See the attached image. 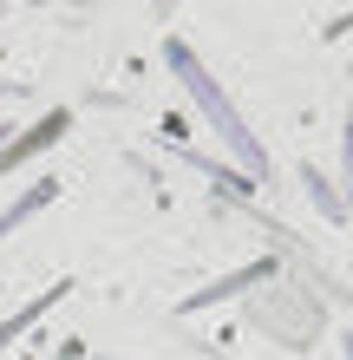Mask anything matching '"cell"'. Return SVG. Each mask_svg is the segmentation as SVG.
<instances>
[{
  "label": "cell",
  "mask_w": 353,
  "mask_h": 360,
  "mask_svg": "<svg viewBox=\"0 0 353 360\" xmlns=\"http://www.w3.org/2000/svg\"><path fill=\"white\" fill-rule=\"evenodd\" d=\"M171 59H177V66H183V79H190V92H197L203 105H210V118L222 124V138H229V144H236V151H242L248 164H255V171H268V158L255 151V144H248V131H242V118L229 112V105H222V92L210 86V79H203V72H197V59H190V53H183V46H171Z\"/></svg>",
  "instance_id": "1"
},
{
  "label": "cell",
  "mask_w": 353,
  "mask_h": 360,
  "mask_svg": "<svg viewBox=\"0 0 353 360\" xmlns=\"http://www.w3.org/2000/svg\"><path fill=\"white\" fill-rule=\"evenodd\" d=\"M59 131H66V112H46V118H39V124H33V131H27V138H13V144H7V151H0V177H7V171H13V164H20V158H33V151H39V144H53Z\"/></svg>",
  "instance_id": "2"
},
{
  "label": "cell",
  "mask_w": 353,
  "mask_h": 360,
  "mask_svg": "<svg viewBox=\"0 0 353 360\" xmlns=\"http://www.w3.org/2000/svg\"><path fill=\"white\" fill-rule=\"evenodd\" d=\"M59 295H66V282H59V288H46V295H39V302H27V308H13V314H7V321H0V347H7V341H13V334H27V328L39 321V314H46V308L59 302Z\"/></svg>",
  "instance_id": "3"
},
{
  "label": "cell",
  "mask_w": 353,
  "mask_h": 360,
  "mask_svg": "<svg viewBox=\"0 0 353 360\" xmlns=\"http://www.w3.org/2000/svg\"><path fill=\"white\" fill-rule=\"evenodd\" d=\"M248 282H268V262H255V269H242V275H229V282H216L210 295H197L190 308H210V302H222V295H242Z\"/></svg>",
  "instance_id": "4"
}]
</instances>
